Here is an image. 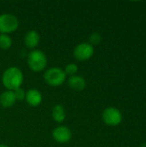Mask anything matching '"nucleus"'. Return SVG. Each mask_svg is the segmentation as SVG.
Returning <instances> with one entry per match:
<instances>
[{"mask_svg":"<svg viewBox=\"0 0 146 147\" xmlns=\"http://www.w3.org/2000/svg\"><path fill=\"white\" fill-rule=\"evenodd\" d=\"M2 82L6 89L14 91L16 89L21 88L23 82V74L18 67L11 66L3 72Z\"/></svg>","mask_w":146,"mask_h":147,"instance_id":"f257e3e1","label":"nucleus"},{"mask_svg":"<svg viewBox=\"0 0 146 147\" xmlns=\"http://www.w3.org/2000/svg\"><path fill=\"white\" fill-rule=\"evenodd\" d=\"M28 65L32 71H41L47 65V58L42 51L33 50L28 56Z\"/></svg>","mask_w":146,"mask_h":147,"instance_id":"f03ea898","label":"nucleus"},{"mask_svg":"<svg viewBox=\"0 0 146 147\" xmlns=\"http://www.w3.org/2000/svg\"><path fill=\"white\" fill-rule=\"evenodd\" d=\"M66 78L65 72L59 67H52L48 69L44 74L45 81L51 86L61 85Z\"/></svg>","mask_w":146,"mask_h":147,"instance_id":"7ed1b4c3","label":"nucleus"},{"mask_svg":"<svg viewBox=\"0 0 146 147\" xmlns=\"http://www.w3.org/2000/svg\"><path fill=\"white\" fill-rule=\"evenodd\" d=\"M19 26L18 19L11 14H3L0 16V32L9 34L17 29Z\"/></svg>","mask_w":146,"mask_h":147,"instance_id":"20e7f679","label":"nucleus"},{"mask_svg":"<svg viewBox=\"0 0 146 147\" xmlns=\"http://www.w3.org/2000/svg\"><path fill=\"white\" fill-rule=\"evenodd\" d=\"M94 53V47L92 45L87 42H83L77 45L73 52L76 59L80 61H84L90 59Z\"/></svg>","mask_w":146,"mask_h":147,"instance_id":"39448f33","label":"nucleus"},{"mask_svg":"<svg viewBox=\"0 0 146 147\" xmlns=\"http://www.w3.org/2000/svg\"><path fill=\"white\" fill-rule=\"evenodd\" d=\"M102 120L108 126H117L122 121V115L115 108H107L102 113Z\"/></svg>","mask_w":146,"mask_h":147,"instance_id":"423d86ee","label":"nucleus"},{"mask_svg":"<svg viewBox=\"0 0 146 147\" xmlns=\"http://www.w3.org/2000/svg\"><path fill=\"white\" fill-rule=\"evenodd\" d=\"M71 131L70 130V128H68L67 127H64V126H60L56 127L53 132H52V137L53 139L61 144L64 143H67L71 140Z\"/></svg>","mask_w":146,"mask_h":147,"instance_id":"0eeeda50","label":"nucleus"},{"mask_svg":"<svg viewBox=\"0 0 146 147\" xmlns=\"http://www.w3.org/2000/svg\"><path fill=\"white\" fill-rule=\"evenodd\" d=\"M25 99L27 102L32 107H37L42 101V94L36 89H31L26 92Z\"/></svg>","mask_w":146,"mask_h":147,"instance_id":"6e6552de","label":"nucleus"},{"mask_svg":"<svg viewBox=\"0 0 146 147\" xmlns=\"http://www.w3.org/2000/svg\"><path fill=\"white\" fill-rule=\"evenodd\" d=\"M40 37L39 33L35 30H31L26 34L24 38V42L28 48H34L38 46L40 42Z\"/></svg>","mask_w":146,"mask_h":147,"instance_id":"1a4fd4ad","label":"nucleus"},{"mask_svg":"<svg viewBox=\"0 0 146 147\" xmlns=\"http://www.w3.org/2000/svg\"><path fill=\"white\" fill-rule=\"evenodd\" d=\"M68 84L72 90H77V91H81L85 88L86 82H85V79L83 77L74 75V76H71L69 78Z\"/></svg>","mask_w":146,"mask_h":147,"instance_id":"9d476101","label":"nucleus"},{"mask_svg":"<svg viewBox=\"0 0 146 147\" xmlns=\"http://www.w3.org/2000/svg\"><path fill=\"white\" fill-rule=\"evenodd\" d=\"M15 96L14 91L12 90H7L4 91L1 96H0V104L3 108H9L13 106L15 102Z\"/></svg>","mask_w":146,"mask_h":147,"instance_id":"9b49d317","label":"nucleus"},{"mask_svg":"<svg viewBox=\"0 0 146 147\" xmlns=\"http://www.w3.org/2000/svg\"><path fill=\"white\" fill-rule=\"evenodd\" d=\"M66 113L65 108L62 105H56L52 109V118L57 122H62L65 120Z\"/></svg>","mask_w":146,"mask_h":147,"instance_id":"f8f14e48","label":"nucleus"},{"mask_svg":"<svg viewBox=\"0 0 146 147\" xmlns=\"http://www.w3.org/2000/svg\"><path fill=\"white\" fill-rule=\"evenodd\" d=\"M12 45V40L11 38L5 34H0V48L3 50H7L10 48Z\"/></svg>","mask_w":146,"mask_h":147,"instance_id":"ddd939ff","label":"nucleus"},{"mask_svg":"<svg viewBox=\"0 0 146 147\" xmlns=\"http://www.w3.org/2000/svg\"><path fill=\"white\" fill-rule=\"evenodd\" d=\"M78 70V66L76 64H69L66 65V67L65 68V74H68L70 76H74Z\"/></svg>","mask_w":146,"mask_h":147,"instance_id":"4468645a","label":"nucleus"},{"mask_svg":"<svg viewBox=\"0 0 146 147\" xmlns=\"http://www.w3.org/2000/svg\"><path fill=\"white\" fill-rule=\"evenodd\" d=\"M102 36L99 33H93L89 36V44L90 45H97L101 42Z\"/></svg>","mask_w":146,"mask_h":147,"instance_id":"2eb2a0df","label":"nucleus"},{"mask_svg":"<svg viewBox=\"0 0 146 147\" xmlns=\"http://www.w3.org/2000/svg\"><path fill=\"white\" fill-rule=\"evenodd\" d=\"M14 93H15V99L16 100H23L25 99V96H26V92L24 91L23 89L22 88H18L16 89L15 90H14Z\"/></svg>","mask_w":146,"mask_h":147,"instance_id":"dca6fc26","label":"nucleus"},{"mask_svg":"<svg viewBox=\"0 0 146 147\" xmlns=\"http://www.w3.org/2000/svg\"><path fill=\"white\" fill-rule=\"evenodd\" d=\"M140 147H146V143H145V144H143V145H142V146H141Z\"/></svg>","mask_w":146,"mask_h":147,"instance_id":"f3484780","label":"nucleus"},{"mask_svg":"<svg viewBox=\"0 0 146 147\" xmlns=\"http://www.w3.org/2000/svg\"><path fill=\"white\" fill-rule=\"evenodd\" d=\"M0 147H8L7 146H5V145H0Z\"/></svg>","mask_w":146,"mask_h":147,"instance_id":"a211bd4d","label":"nucleus"}]
</instances>
